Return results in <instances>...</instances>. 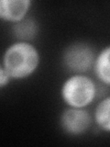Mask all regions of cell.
Returning <instances> with one entry per match:
<instances>
[{
    "instance_id": "cell-4",
    "label": "cell",
    "mask_w": 110,
    "mask_h": 147,
    "mask_svg": "<svg viewBox=\"0 0 110 147\" xmlns=\"http://www.w3.org/2000/svg\"><path fill=\"white\" fill-rule=\"evenodd\" d=\"M91 117L85 109L72 108L65 110L61 116V126L63 131L71 135H81L91 125Z\"/></svg>"
},
{
    "instance_id": "cell-7",
    "label": "cell",
    "mask_w": 110,
    "mask_h": 147,
    "mask_svg": "<svg viewBox=\"0 0 110 147\" xmlns=\"http://www.w3.org/2000/svg\"><path fill=\"white\" fill-rule=\"evenodd\" d=\"M95 70L99 79L110 86V46L99 53L95 63Z\"/></svg>"
},
{
    "instance_id": "cell-3",
    "label": "cell",
    "mask_w": 110,
    "mask_h": 147,
    "mask_svg": "<svg viewBox=\"0 0 110 147\" xmlns=\"http://www.w3.org/2000/svg\"><path fill=\"white\" fill-rule=\"evenodd\" d=\"M63 61L70 71L82 74L88 71L95 61V53L88 44L74 43L66 49Z\"/></svg>"
},
{
    "instance_id": "cell-2",
    "label": "cell",
    "mask_w": 110,
    "mask_h": 147,
    "mask_svg": "<svg viewBox=\"0 0 110 147\" xmlns=\"http://www.w3.org/2000/svg\"><path fill=\"white\" fill-rule=\"evenodd\" d=\"M62 96L70 107L82 109L93 101L95 96V86L88 76L74 75L63 84Z\"/></svg>"
},
{
    "instance_id": "cell-5",
    "label": "cell",
    "mask_w": 110,
    "mask_h": 147,
    "mask_svg": "<svg viewBox=\"0 0 110 147\" xmlns=\"http://www.w3.org/2000/svg\"><path fill=\"white\" fill-rule=\"evenodd\" d=\"M30 4L29 0H2L0 1V17L8 21L18 22L24 18Z\"/></svg>"
},
{
    "instance_id": "cell-9",
    "label": "cell",
    "mask_w": 110,
    "mask_h": 147,
    "mask_svg": "<svg viewBox=\"0 0 110 147\" xmlns=\"http://www.w3.org/2000/svg\"><path fill=\"white\" fill-rule=\"evenodd\" d=\"M10 78L11 77L8 76V74L6 72V70L1 66V69H0V86L3 87L5 85L7 84Z\"/></svg>"
},
{
    "instance_id": "cell-8",
    "label": "cell",
    "mask_w": 110,
    "mask_h": 147,
    "mask_svg": "<svg viewBox=\"0 0 110 147\" xmlns=\"http://www.w3.org/2000/svg\"><path fill=\"white\" fill-rule=\"evenodd\" d=\"M95 118L97 125L102 130L110 132V96L98 104L95 109Z\"/></svg>"
},
{
    "instance_id": "cell-6",
    "label": "cell",
    "mask_w": 110,
    "mask_h": 147,
    "mask_svg": "<svg viewBox=\"0 0 110 147\" xmlns=\"http://www.w3.org/2000/svg\"><path fill=\"white\" fill-rule=\"evenodd\" d=\"M38 32V25L32 18H23L16 22L13 26V33L20 40H30L34 39Z\"/></svg>"
},
{
    "instance_id": "cell-1",
    "label": "cell",
    "mask_w": 110,
    "mask_h": 147,
    "mask_svg": "<svg viewBox=\"0 0 110 147\" xmlns=\"http://www.w3.org/2000/svg\"><path fill=\"white\" fill-rule=\"evenodd\" d=\"M39 62L40 55L36 48L25 41H19L5 53L2 67L11 78L20 79L33 74Z\"/></svg>"
}]
</instances>
